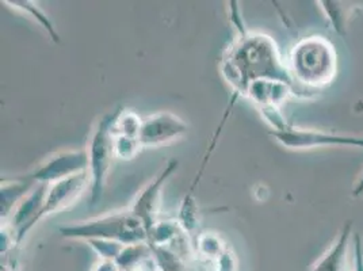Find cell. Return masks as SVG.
<instances>
[{
    "mask_svg": "<svg viewBox=\"0 0 363 271\" xmlns=\"http://www.w3.org/2000/svg\"><path fill=\"white\" fill-rule=\"evenodd\" d=\"M232 18L236 19L238 34L223 53L220 74L233 94L245 96L248 87L257 80H279L296 89L286 61L282 59L274 38L264 33L247 31L236 10L232 13Z\"/></svg>",
    "mask_w": 363,
    "mask_h": 271,
    "instance_id": "obj_1",
    "label": "cell"
},
{
    "mask_svg": "<svg viewBox=\"0 0 363 271\" xmlns=\"http://www.w3.org/2000/svg\"><path fill=\"white\" fill-rule=\"evenodd\" d=\"M286 65L298 98H313L328 89L336 79L337 52L327 37L306 35L293 45Z\"/></svg>",
    "mask_w": 363,
    "mask_h": 271,
    "instance_id": "obj_2",
    "label": "cell"
},
{
    "mask_svg": "<svg viewBox=\"0 0 363 271\" xmlns=\"http://www.w3.org/2000/svg\"><path fill=\"white\" fill-rule=\"evenodd\" d=\"M61 235L68 239L117 241L125 245L148 243V231L133 211H114L79 224L61 226Z\"/></svg>",
    "mask_w": 363,
    "mask_h": 271,
    "instance_id": "obj_3",
    "label": "cell"
},
{
    "mask_svg": "<svg viewBox=\"0 0 363 271\" xmlns=\"http://www.w3.org/2000/svg\"><path fill=\"white\" fill-rule=\"evenodd\" d=\"M114 114L99 118L91 132L87 155H89V178H90L91 206H95L104 193L107 177L111 168L114 155V136L111 131Z\"/></svg>",
    "mask_w": 363,
    "mask_h": 271,
    "instance_id": "obj_4",
    "label": "cell"
},
{
    "mask_svg": "<svg viewBox=\"0 0 363 271\" xmlns=\"http://www.w3.org/2000/svg\"><path fill=\"white\" fill-rule=\"evenodd\" d=\"M269 135L286 150L305 151L321 147H355L363 148L361 136L333 133L318 129H305L290 125L284 131H270Z\"/></svg>",
    "mask_w": 363,
    "mask_h": 271,
    "instance_id": "obj_5",
    "label": "cell"
},
{
    "mask_svg": "<svg viewBox=\"0 0 363 271\" xmlns=\"http://www.w3.org/2000/svg\"><path fill=\"white\" fill-rule=\"evenodd\" d=\"M89 155L86 150H72L49 155L45 160L34 170L31 181L43 184H53L68 179L77 174L87 172Z\"/></svg>",
    "mask_w": 363,
    "mask_h": 271,
    "instance_id": "obj_6",
    "label": "cell"
},
{
    "mask_svg": "<svg viewBox=\"0 0 363 271\" xmlns=\"http://www.w3.org/2000/svg\"><path fill=\"white\" fill-rule=\"evenodd\" d=\"M187 123L174 113L160 111L143 118L140 143L143 148H159L186 135Z\"/></svg>",
    "mask_w": 363,
    "mask_h": 271,
    "instance_id": "obj_7",
    "label": "cell"
},
{
    "mask_svg": "<svg viewBox=\"0 0 363 271\" xmlns=\"http://www.w3.org/2000/svg\"><path fill=\"white\" fill-rule=\"evenodd\" d=\"M87 187H90L89 172L77 174L68 179L49 184L46 190L44 206L35 217L34 226L48 216L71 206Z\"/></svg>",
    "mask_w": 363,
    "mask_h": 271,
    "instance_id": "obj_8",
    "label": "cell"
},
{
    "mask_svg": "<svg viewBox=\"0 0 363 271\" xmlns=\"http://www.w3.org/2000/svg\"><path fill=\"white\" fill-rule=\"evenodd\" d=\"M177 167H178V160L168 162L166 168L140 192V194L136 197L130 208L133 214H136L137 217L144 223L148 232L157 223V213L162 202V187L164 182L168 179V177L177 170Z\"/></svg>",
    "mask_w": 363,
    "mask_h": 271,
    "instance_id": "obj_9",
    "label": "cell"
},
{
    "mask_svg": "<svg viewBox=\"0 0 363 271\" xmlns=\"http://www.w3.org/2000/svg\"><path fill=\"white\" fill-rule=\"evenodd\" d=\"M290 96H297V91L291 84L279 80H257L245 92V98L257 106L259 111L281 109Z\"/></svg>",
    "mask_w": 363,
    "mask_h": 271,
    "instance_id": "obj_10",
    "label": "cell"
},
{
    "mask_svg": "<svg viewBox=\"0 0 363 271\" xmlns=\"http://www.w3.org/2000/svg\"><path fill=\"white\" fill-rule=\"evenodd\" d=\"M352 221H347L339 231L331 247L318 258L308 271H350L348 253L352 244Z\"/></svg>",
    "mask_w": 363,
    "mask_h": 271,
    "instance_id": "obj_11",
    "label": "cell"
},
{
    "mask_svg": "<svg viewBox=\"0 0 363 271\" xmlns=\"http://www.w3.org/2000/svg\"><path fill=\"white\" fill-rule=\"evenodd\" d=\"M31 183L35 182L29 179H16V181L1 182V221L7 223V219L11 217L13 211H16L19 202L28 196L30 192Z\"/></svg>",
    "mask_w": 363,
    "mask_h": 271,
    "instance_id": "obj_12",
    "label": "cell"
},
{
    "mask_svg": "<svg viewBox=\"0 0 363 271\" xmlns=\"http://www.w3.org/2000/svg\"><path fill=\"white\" fill-rule=\"evenodd\" d=\"M141 125H143V117H140L133 110L123 109L118 113H114L111 131H113V135L140 140L138 137H140Z\"/></svg>",
    "mask_w": 363,
    "mask_h": 271,
    "instance_id": "obj_13",
    "label": "cell"
},
{
    "mask_svg": "<svg viewBox=\"0 0 363 271\" xmlns=\"http://www.w3.org/2000/svg\"><path fill=\"white\" fill-rule=\"evenodd\" d=\"M6 4H11L13 9H16V11L23 13L25 16H29L33 21H35L46 33L49 34V37L55 41V43H60V37L59 33L55 29L53 23L50 22V19L48 18L45 13L38 7L37 3L34 1H4Z\"/></svg>",
    "mask_w": 363,
    "mask_h": 271,
    "instance_id": "obj_14",
    "label": "cell"
},
{
    "mask_svg": "<svg viewBox=\"0 0 363 271\" xmlns=\"http://www.w3.org/2000/svg\"><path fill=\"white\" fill-rule=\"evenodd\" d=\"M320 9L324 11L327 19H330L335 31L340 35H346L348 21H350V9L345 7L342 1H333V0H324L318 1Z\"/></svg>",
    "mask_w": 363,
    "mask_h": 271,
    "instance_id": "obj_15",
    "label": "cell"
},
{
    "mask_svg": "<svg viewBox=\"0 0 363 271\" xmlns=\"http://www.w3.org/2000/svg\"><path fill=\"white\" fill-rule=\"evenodd\" d=\"M114 136V155L118 159H123V160L135 159L137 155L144 150L140 140L123 137V136Z\"/></svg>",
    "mask_w": 363,
    "mask_h": 271,
    "instance_id": "obj_16",
    "label": "cell"
},
{
    "mask_svg": "<svg viewBox=\"0 0 363 271\" xmlns=\"http://www.w3.org/2000/svg\"><path fill=\"white\" fill-rule=\"evenodd\" d=\"M198 251L208 258H220L227 251V248L223 244L220 236L212 232H203L198 238Z\"/></svg>",
    "mask_w": 363,
    "mask_h": 271,
    "instance_id": "obj_17",
    "label": "cell"
},
{
    "mask_svg": "<svg viewBox=\"0 0 363 271\" xmlns=\"http://www.w3.org/2000/svg\"><path fill=\"white\" fill-rule=\"evenodd\" d=\"M354 271H363V240L361 233H354Z\"/></svg>",
    "mask_w": 363,
    "mask_h": 271,
    "instance_id": "obj_18",
    "label": "cell"
},
{
    "mask_svg": "<svg viewBox=\"0 0 363 271\" xmlns=\"http://www.w3.org/2000/svg\"><path fill=\"white\" fill-rule=\"evenodd\" d=\"M351 197L352 198H361L363 197V174L358 178V181L355 182L352 190H351Z\"/></svg>",
    "mask_w": 363,
    "mask_h": 271,
    "instance_id": "obj_19",
    "label": "cell"
}]
</instances>
